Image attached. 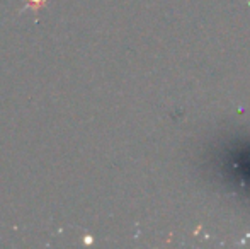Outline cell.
<instances>
[{
  "label": "cell",
  "instance_id": "cell-1",
  "mask_svg": "<svg viewBox=\"0 0 250 249\" xmlns=\"http://www.w3.org/2000/svg\"><path fill=\"white\" fill-rule=\"evenodd\" d=\"M24 2H26L24 9H31V10H36L38 12V9H41L48 0H24Z\"/></svg>",
  "mask_w": 250,
  "mask_h": 249
}]
</instances>
